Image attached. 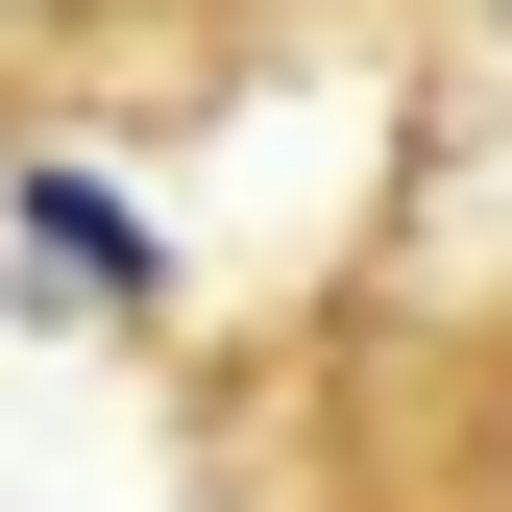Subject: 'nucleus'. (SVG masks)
I'll return each mask as SVG.
<instances>
[{
	"label": "nucleus",
	"mask_w": 512,
	"mask_h": 512,
	"mask_svg": "<svg viewBox=\"0 0 512 512\" xmlns=\"http://www.w3.org/2000/svg\"><path fill=\"white\" fill-rule=\"evenodd\" d=\"M269 512H512V269L342 317L269 415Z\"/></svg>",
	"instance_id": "1"
},
{
	"label": "nucleus",
	"mask_w": 512,
	"mask_h": 512,
	"mask_svg": "<svg viewBox=\"0 0 512 512\" xmlns=\"http://www.w3.org/2000/svg\"><path fill=\"white\" fill-rule=\"evenodd\" d=\"M122 49H196V0H0V74H122Z\"/></svg>",
	"instance_id": "2"
},
{
	"label": "nucleus",
	"mask_w": 512,
	"mask_h": 512,
	"mask_svg": "<svg viewBox=\"0 0 512 512\" xmlns=\"http://www.w3.org/2000/svg\"><path fill=\"white\" fill-rule=\"evenodd\" d=\"M196 25H220V49H269V25H293V0H196Z\"/></svg>",
	"instance_id": "3"
}]
</instances>
